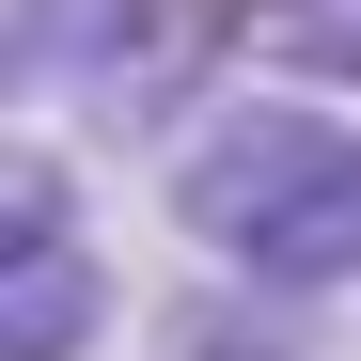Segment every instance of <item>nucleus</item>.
Wrapping results in <instances>:
<instances>
[{
	"mask_svg": "<svg viewBox=\"0 0 361 361\" xmlns=\"http://www.w3.org/2000/svg\"><path fill=\"white\" fill-rule=\"evenodd\" d=\"M173 0H0V110H32V94H110L157 47Z\"/></svg>",
	"mask_w": 361,
	"mask_h": 361,
	"instance_id": "nucleus-2",
	"label": "nucleus"
},
{
	"mask_svg": "<svg viewBox=\"0 0 361 361\" xmlns=\"http://www.w3.org/2000/svg\"><path fill=\"white\" fill-rule=\"evenodd\" d=\"M110 314H126V298H110V267L79 252V235L0 267V361H94V345H110Z\"/></svg>",
	"mask_w": 361,
	"mask_h": 361,
	"instance_id": "nucleus-3",
	"label": "nucleus"
},
{
	"mask_svg": "<svg viewBox=\"0 0 361 361\" xmlns=\"http://www.w3.org/2000/svg\"><path fill=\"white\" fill-rule=\"evenodd\" d=\"M63 235H79V157L0 110V267H16V252H63Z\"/></svg>",
	"mask_w": 361,
	"mask_h": 361,
	"instance_id": "nucleus-5",
	"label": "nucleus"
},
{
	"mask_svg": "<svg viewBox=\"0 0 361 361\" xmlns=\"http://www.w3.org/2000/svg\"><path fill=\"white\" fill-rule=\"evenodd\" d=\"M157 345H173V361H298V345L267 330V298H189Z\"/></svg>",
	"mask_w": 361,
	"mask_h": 361,
	"instance_id": "nucleus-6",
	"label": "nucleus"
},
{
	"mask_svg": "<svg viewBox=\"0 0 361 361\" xmlns=\"http://www.w3.org/2000/svg\"><path fill=\"white\" fill-rule=\"evenodd\" d=\"M220 47H235V16H189V0H173V16H157V47H142V63L110 79L94 110H110L126 142H173V126L204 110V63H220Z\"/></svg>",
	"mask_w": 361,
	"mask_h": 361,
	"instance_id": "nucleus-4",
	"label": "nucleus"
},
{
	"mask_svg": "<svg viewBox=\"0 0 361 361\" xmlns=\"http://www.w3.org/2000/svg\"><path fill=\"white\" fill-rule=\"evenodd\" d=\"M220 267L252 283V298H345V283H361V126H345L314 173H298V189H283L252 235H235Z\"/></svg>",
	"mask_w": 361,
	"mask_h": 361,
	"instance_id": "nucleus-1",
	"label": "nucleus"
}]
</instances>
